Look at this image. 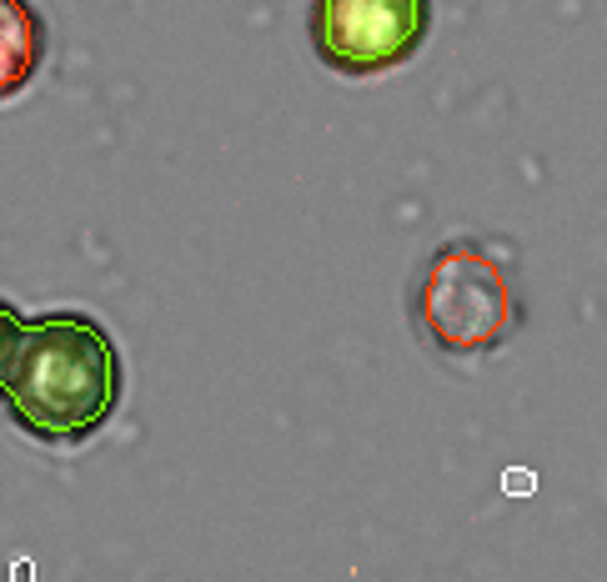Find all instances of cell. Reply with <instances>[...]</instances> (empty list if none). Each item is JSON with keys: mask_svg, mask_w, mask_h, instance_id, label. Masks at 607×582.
Masks as SVG:
<instances>
[{"mask_svg": "<svg viewBox=\"0 0 607 582\" xmlns=\"http://www.w3.org/2000/svg\"><path fill=\"white\" fill-rule=\"evenodd\" d=\"M121 351L86 311H46L30 317L15 351L5 407L15 428L36 442L76 447L116 417L121 407Z\"/></svg>", "mask_w": 607, "mask_h": 582, "instance_id": "6da1fadb", "label": "cell"}, {"mask_svg": "<svg viewBox=\"0 0 607 582\" xmlns=\"http://www.w3.org/2000/svg\"><path fill=\"white\" fill-rule=\"evenodd\" d=\"M417 337L442 357H487L522 332V292L517 267L503 246L478 236H453L422 261L412 282Z\"/></svg>", "mask_w": 607, "mask_h": 582, "instance_id": "7a4b0ae2", "label": "cell"}, {"mask_svg": "<svg viewBox=\"0 0 607 582\" xmlns=\"http://www.w3.org/2000/svg\"><path fill=\"white\" fill-rule=\"evenodd\" d=\"M311 51L351 81L387 76L432 36V0H311Z\"/></svg>", "mask_w": 607, "mask_h": 582, "instance_id": "3957f363", "label": "cell"}, {"mask_svg": "<svg viewBox=\"0 0 607 582\" xmlns=\"http://www.w3.org/2000/svg\"><path fill=\"white\" fill-rule=\"evenodd\" d=\"M51 30L36 0H0V106L21 101L40 81Z\"/></svg>", "mask_w": 607, "mask_h": 582, "instance_id": "277c9868", "label": "cell"}, {"mask_svg": "<svg viewBox=\"0 0 607 582\" xmlns=\"http://www.w3.org/2000/svg\"><path fill=\"white\" fill-rule=\"evenodd\" d=\"M21 337H26V317H21V307H11V301L0 297V401H5V382H11Z\"/></svg>", "mask_w": 607, "mask_h": 582, "instance_id": "5b68a950", "label": "cell"}, {"mask_svg": "<svg viewBox=\"0 0 607 582\" xmlns=\"http://www.w3.org/2000/svg\"><path fill=\"white\" fill-rule=\"evenodd\" d=\"M503 492L507 497H532V492H537V472H532V467H507Z\"/></svg>", "mask_w": 607, "mask_h": 582, "instance_id": "8992f818", "label": "cell"}, {"mask_svg": "<svg viewBox=\"0 0 607 582\" xmlns=\"http://www.w3.org/2000/svg\"><path fill=\"white\" fill-rule=\"evenodd\" d=\"M11 578H15V582H36V568H30V562H15Z\"/></svg>", "mask_w": 607, "mask_h": 582, "instance_id": "52a82bcc", "label": "cell"}]
</instances>
